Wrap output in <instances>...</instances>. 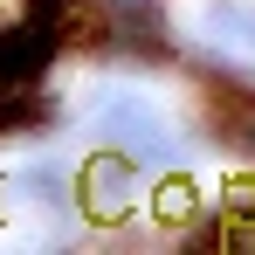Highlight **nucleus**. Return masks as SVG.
I'll list each match as a JSON object with an SVG mask.
<instances>
[{"label": "nucleus", "mask_w": 255, "mask_h": 255, "mask_svg": "<svg viewBox=\"0 0 255 255\" xmlns=\"http://www.w3.org/2000/svg\"><path fill=\"white\" fill-rule=\"evenodd\" d=\"M90 131H97V145H118L131 152L138 166L152 172H179L193 159V145H186V131L172 125L166 111L152 104V90H125V83H104L90 97Z\"/></svg>", "instance_id": "f257e3e1"}, {"label": "nucleus", "mask_w": 255, "mask_h": 255, "mask_svg": "<svg viewBox=\"0 0 255 255\" xmlns=\"http://www.w3.org/2000/svg\"><path fill=\"white\" fill-rule=\"evenodd\" d=\"M145 179H152V172L138 166L131 152L97 145L83 166H76V214H83L90 228H125L131 214L145 207Z\"/></svg>", "instance_id": "f03ea898"}, {"label": "nucleus", "mask_w": 255, "mask_h": 255, "mask_svg": "<svg viewBox=\"0 0 255 255\" xmlns=\"http://www.w3.org/2000/svg\"><path fill=\"white\" fill-rule=\"evenodd\" d=\"M0 207L35 214V221H69L76 214V166L55 152H28L0 172Z\"/></svg>", "instance_id": "7ed1b4c3"}, {"label": "nucleus", "mask_w": 255, "mask_h": 255, "mask_svg": "<svg viewBox=\"0 0 255 255\" xmlns=\"http://www.w3.org/2000/svg\"><path fill=\"white\" fill-rule=\"evenodd\" d=\"M200 42L235 62H255V0H200Z\"/></svg>", "instance_id": "20e7f679"}]
</instances>
